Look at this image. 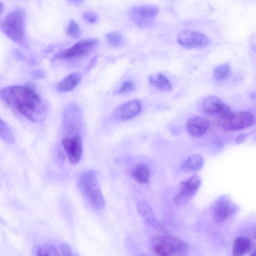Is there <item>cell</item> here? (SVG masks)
Returning a JSON list of instances; mask_svg holds the SVG:
<instances>
[{
    "mask_svg": "<svg viewBox=\"0 0 256 256\" xmlns=\"http://www.w3.org/2000/svg\"><path fill=\"white\" fill-rule=\"evenodd\" d=\"M0 98L16 115L32 122L45 118L46 107L40 94L29 85L6 86L0 90Z\"/></svg>",
    "mask_w": 256,
    "mask_h": 256,
    "instance_id": "obj_1",
    "label": "cell"
},
{
    "mask_svg": "<svg viewBox=\"0 0 256 256\" xmlns=\"http://www.w3.org/2000/svg\"><path fill=\"white\" fill-rule=\"evenodd\" d=\"M78 186L94 208L101 210L104 208L106 202L98 184L96 172L90 170L84 172L80 178Z\"/></svg>",
    "mask_w": 256,
    "mask_h": 256,
    "instance_id": "obj_2",
    "label": "cell"
},
{
    "mask_svg": "<svg viewBox=\"0 0 256 256\" xmlns=\"http://www.w3.org/2000/svg\"><path fill=\"white\" fill-rule=\"evenodd\" d=\"M154 253L158 256L184 255L188 250V246L180 238L170 234H158L152 240Z\"/></svg>",
    "mask_w": 256,
    "mask_h": 256,
    "instance_id": "obj_3",
    "label": "cell"
},
{
    "mask_svg": "<svg viewBox=\"0 0 256 256\" xmlns=\"http://www.w3.org/2000/svg\"><path fill=\"white\" fill-rule=\"evenodd\" d=\"M218 122L225 131H238L252 128L254 124L255 118L250 112L232 110L225 118L218 120Z\"/></svg>",
    "mask_w": 256,
    "mask_h": 256,
    "instance_id": "obj_4",
    "label": "cell"
},
{
    "mask_svg": "<svg viewBox=\"0 0 256 256\" xmlns=\"http://www.w3.org/2000/svg\"><path fill=\"white\" fill-rule=\"evenodd\" d=\"M159 12V8L153 5H143L132 8L129 16L140 28H147L152 24Z\"/></svg>",
    "mask_w": 256,
    "mask_h": 256,
    "instance_id": "obj_5",
    "label": "cell"
},
{
    "mask_svg": "<svg viewBox=\"0 0 256 256\" xmlns=\"http://www.w3.org/2000/svg\"><path fill=\"white\" fill-rule=\"evenodd\" d=\"M98 43V40L94 38L82 40L72 47L58 54L56 58L65 60L87 56L94 50Z\"/></svg>",
    "mask_w": 256,
    "mask_h": 256,
    "instance_id": "obj_6",
    "label": "cell"
},
{
    "mask_svg": "<svg viewBox=\"0 0 256 256\" xmlns=\"http://www.w3.org/2000/svg\"><path fill=\"white\" fill-rule=\"evenodd\" d=\"M4 30L7 36L16 42H20L24 37V18L18 12L10 14L4 22Z\"/></svg>",
    "mask_w": 256,
    "mask_h": 256,
    "instance_id": "obj_7",
    "label": "cell"
},
{
    "mask_svg": "<svg viewBox=\"0 0 256 256\" xmlns=\"http://www.w3.org/2000/svg\"><path fill=\"white\" fill-rule=\"evenodd\" d=\"M202 185V180L198 175H194L181 184L180 192L174 198V203L184 205L196 195Z\"/></svg>",
    "mask_w": 256,
    "mask_h": 256,
    "instance_id": "obj_8",
    "label": "cell"
},
{
    "mask_svg": "<svg viewBox=\"0 0 256 256\" xmlns=\"http://www.w3.org/2000/svg\"><path fill=\"white\" fill-rule=\"evenodd\" d=\"M178 42L187 48H201L210 45V40L204 34L195 31L184 30L178 36Z\"/></svg>",
    "mask_w": 256,
    "mask_h": 256,
    "instance_id": "obj_9",
    "label": "cell"
},
{
    "mask_svg": "<svg viewBox=\"0 0 256 256\" xmlns=\"http://www.w3.org/2000/svg\"><path fill=\"white\" fill-rule=\"evenodd\" d=\"M202 108L205 114L216 116L218 120L225 118L232 110L219 98L212 96L204 100Z\"/></svg>",
    "mask_w": 256,
    "mask_h": 256,
    "instance_id": "obj_10",
    "label": "cell"
},
{
    "mask_svg": "<svg viewBox=\"0 0 256 256\" xmlns=\"http://www.w3.org/2000/svg\"><path fill=\"white\" fill-rule=\"evenodd\" d=\"M236 204L228 196H222L216 202L213 210L214 220L219 222L226 221L238 210Z\"/></svg>",
    "mask_w": 256,
    "mask_h": 256,
    "instance_id": "obj_11",
    "label": "cell"
},
{
    "mask_svg": "<svg viewBox=\"0 0 256 256\" xmlns=\"http://www.w3.org/2000/svg\"><path fill=\"white\" fill-rule=\"evenodd\" d=\"M62 145L70 163L72 164L78 163L83 152L82 138L79 135H76L72 138H65L62 141Z\"/></svg>",
    "mask_w": 256,
    "mask_h": 256,
    "instance_id": "obj_12",
    "label": "cell"
},
{
    "mask_svg": "<svg viewBox=\"0 0 256 256\" xmlns=\"http://www.w3.org/2000/svg\"><path fill=\"white\" fill-rule=\"evenodd\" d=\"M142 109L141 102L138 100H133L118 108L115 111V116L120 120H127L138 116Z\"/></svg>",
    "mask_w": 256,
    "mask_h": 256,
    "instance_id": "obj_13",
    "label": "cell"
},
{
    "mask_svg": "<svg viewBox=\"0 0 256 256\" xmlns=\"http://www.w3.org/2000/svg\"><path fill=\"white\" fill-rule=\"evenodd\" d=\"M210 122L202 116H194L190 118L186 123V130L188 134L195 138L201 137L208 131Z\"/></svg>",
    "mask_w": 256,
    "mask_h": 256,
    "instance_id": "obj_14",
    "label": "cell"
},
{
    "mask_svg": "<svg viewBox=\"0 0 256 256\" xmlns=\"http://www.w3.org/2000/svg\"><path fill=\"white\" fill-rule=\"evenodd\" d=\"M81 79L82 76L80 73L71 74L58 82L56 86V88L60 92H70L79 84Z\"/></svg>",
    "mask_w": 256,
    "mask_h": 256,
    "instance_id": "obj_15",
    "label": "cell"
},
{
    "mask_svg": "<svg viewBox=\"0 0 256 256\" xmlns=\"http://www.w3.org/2000/svg\"><path fill=\"white\" fill-rule=\"evenodd\" d=\"M138 211L148 226L157 228L158 222L150 206L145 202H140L137 204Z\"/></svg>",
    "mask_w": 256,
    "mask_h": 256,
    "instance_id": "obj_16",
    "label": "cell"
},
{
    "mask_svg": "<svg viewBox=\"0 0 256 256\" xmlns=\"http://www.w3.org/2000/svg\"><path fill=\"white\" fill-rule=\"evenodd\" d=\"M254 247L252 240L246 236H239L236 238L233 245V255L241 256L252 250Z\"/></svg>",
    "mask_w": 256,
    "mask_h": 256,
    "instance_id": "obj_17",
    "label": "cell"
},
{
    "mask_svg": "<svg viewBox=\"0 0 256 256\" xmlns=\"http://www.w3.org/2000/svg\"><path fill=\"white\" fill-rule=\"evenodd\" d=\"M204 160L202 156L198 154L190 156L183 162L180 169L186 172H192L198 171L202 166Z\"/></svg>",
    "mask_w": 256,
    "mask_h": 256,
    "instance_id": "obj_18",
    "label": "cell"
},
{
    "mask_svg": "<svg viewBox=\"0 0 256 256\" xmlns=\"http://www.w3.org/2000/svg\"><path fill=\"white\" fill-rule=\"evenodd\" d=\"M149 83L152 86L162 91L170 92L172 90L170 82L161 73L150 76Z\"/></svg>",
    "mask_w": 256,
    "mask_h": 256,
    "instance_id": "obj_19",
    "label": "cell"
},
{
    "mask_svg": "<svg viewBox=\"0 0 256 256\" xmlns=\"http://www.w3.org/2000/svg\"><path fill=\"white\" fill-rule=\"evenodd\" d=\"M150 174V171L149 168L144 164L138 165L132 172L134 178L138 182L143 184L148 182Z\"/></svg>",
    "mask_w": 256,
    "mask_h": 256,
    "instance_id": "obj_20",
    "label": "cell"
},
{
    "mask_svg": "<svg viewBox=\"0 0 256 256\" xmlns=\"http://www.w3.org/2000/svg\"><path fill=\"white\" fill-rule=\"evenodd\" d=\"M0 138L8 144H12L14 142V136L12 130L1 119H0Z\"/></svg>",
    "mask_w": 256,
    "mask_h": 256,
    "instance_id": "obj_21",
    "label": "cell"
},
{
    "mask_svg": "<svg viewBox=\"0 0 256 256\" xmlns=\"http://www.w3.org/2000/svg\"><path fill=\"white\" fill-rule=\"evenodd\" d=\"M37 256H62L60 246L56 247L52 244H44L40 246L36 250Z\"/></svg>",
    "mask_w": 256,
    "mask_h": 256,
    "instance_id": "obj_22",
    "label": "cell"
},
{
    "mask_svg": "<svg viewBox=\"0 0 256 256\" xmlns=\"http://www.w3.org/2000/svg\"><path fill=\"white\" fill-rule=\"evenodd\" d=\"M230 67L228 64H221L217 66L214 70V77L218 82L226 80L230 74Z\"/></svg>",
    "mask_w": 256,
    "mask_h": 256,
    "instance_id": "obj_23",
    "label": "cell"
},
{
    "mask_svg": "<svg viewBox=\"0 0 256 256\" xmlns=\"http://www.w3.org/2000/svg\"><path fill=\"white\" fill-rule=\"evenodd\" d=\"M108 42L112 47L119 48L123 46L124 39L122 34L118 32H110L106 34Z\"/></svg>",
    "mask_w": 256,
    "mask_h": 256,
    "instance_id": "obj_24",
    "label": "cell"
},
{
    "mask_svg": "<svg viewBox=\"0 0 256 256\" xmlns=\"http://www.w3.org/2000/svg\"><path fill=\"white\" fill-rule=\"evenodd\" d=\"M67 34L70 38L78 39L82 36V30L79 24L74 20L70 22L66 30Z\"/></svg>",
    "mask_w": 256,
    "mask_h": 256,
    "instance_id": "obj_25",
    "label": "cell"
},
{
    "mask_svg": "<svg viewBox=\"0 0 256 256\" xmlns=\"http://www.w3.org/2000/svg\"><path fill=\"white\" fill-rule=\"evenodd\" d=\"M135 88L134 84L131 81L124 82L116 91L117 94H127L132 92Z\"/></svg>",
    "mask_w": 256,
    "mask_h": 256,
    "instance_id": "obj_26",
    "label": "cell"
},
{
    "mask_svg": "<svg viewBox=\"0 0 256 256\" xmlns=\"http://www.w3.org/2000/svg\"><path fill=\"white\" fill-rule=\"evenodd\" d=\"M83 16L86 22L90 24H96L98 20V16L93 12H86L84 13Z\"/></svg>",
    "mask_w": 256,
    "mask_h": 256,
    "instance_id": "obj_27",
    "label": "cell"
},
{
    "mask_svg": "<svg viewBox=\"0 0 256 256\" xmlns=\"http://www.w3.org/2000/svg\"><path fill=\"white\" fill-rule=\"evenodd\" d=\"M60 250L62 256H72L73 255L72 251L70 248L65 244H62L60 246Z\"/></svg>",
    "mask_w": 256,
    "mask_h": 256,
    "instance_id": "obj_28",
    "label": "cell"
},
{
    "mask_svg": "<svg viewBox=\"0 0 256 256\" xmlns=\"http://www.w3.org/2000/svg\"><path fill=\"white\" fill-rule=\"evenodd\" d=\"M33 75L36 78H42L44 77L46 74L44 70H38L34 72Z\"/></svg>",
    "mask_w": 256,
    "mask_h": 256,
    "instance_id": "obj_29",
    "label": "cell"
},
{
    "mask_svg": "<svg viewBox=\"0 0 256 256\" xmlns=\"http://www.w3.org/2000/svg\"><path fill=\"white\" fill-rule=\"evenodd\" d=\"M246 138V135H245V134H242V135L240 136L237 138L236 142L238 143H240L241 142L244 141V140Z\"/></svg>",
    "mask_w": 256,
    "mask_h": 256,
    "instance_id": "obj_30",
    "label": "cell"
},
{
    "mask_svg": "<svg viewBox=\"0 0 256 256\" xmlns=\"http://www.w3.org/2000/svg\"><path fill=\"white\" fill-rule=\"evenodd\" d=\"M70 2L76 3V4H78L82 2L84 0H68Z\"/></svg>",
    "mask_w": 256,
    "mask_h": 256,
    "instance_id": "obj_31",
    "label": "cell"
},
{
    "mask_svg": "<svg viewBox=\"0 0 256 256\" xmlns=\"http://www.w3.org/2000/svg\"><path fill=\"white\" fill-rule=\"evenodd\" d=\"M2 4H0V12L2 10Z\"/></svg>",
    "mask_w": 256,
    "mask_h": 256,
    "instance_id": "obj_32",
    "label": "cell"
}]
</instances>
